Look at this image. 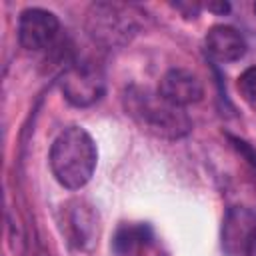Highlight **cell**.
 Listing matches in <instances>:
<instances>
[{"label":"cell","instance_id":"cell-7","mask_svg":"<svg viewBox=\"0 0 256 256\" xmlns=\"http://www.w3.org/2000/svg\"><path fill=\"white\" fill-rule=\"evenodd\" d=\"M158 92L172 104L186 108L190 104H196L204 96V86L196 74L184 68H172L168 70L158 84Z\"/></svg>","mask_w":256,"mask_h":256},{"label":"cell","instance_id":"cell-8","mask_svg":"<svg viewBox=\"0 0 256 256\" xmlns=\"http://www.w3.org/2000/svg\"><path fill=\"white\" fill-rule=\"evenodd\" d=\"M206 52L216 62H236L246 54L244 36L232 26H212L204 38Z\"/></svg>","mask_w":256,"mask_h":256},{"label":"cell","instance_id":"cell-13","mask_svg":"<svg viewBox=\"0 0 256 256\" xmlns=\"http://www.w3.org/2000/svg\"><path fill=\"white\" fill-rule=\"evenodd\" d=\"M174 8H176V10H180L186 18H196V16H198V12H200V4H196V2H186V4L176 2V4H174Z\"/></svg>","mask_w":256,"mask_h":256},{"label":"cell","instance_id":"cell-2","mask_svg":"<svg viewBox=\"0 0 256 256\" xmlns=\"http://www.w3.org/2000/svg\"><path fill=\"white\" fill-rule=\"evenodd\" d=\"M98 160L92 136L80 126L64 128L50 148V170L58 184L68 190H78L94 174Z\"/></svg>","mask_w":256,"mask_h":256},{"label":"cell","instance_id":"cell-9","mask_svg":"<svg viewBox=\"0 0 256 256\" xmlns=\"http://www.w3.org/2000/svg\"><path fill=\"white\" fill-rule=\"evenodd\" d=\"M150 228L146 224H124L116 230L112 240L114 252L118 256H134L150 242Z\"/></svg>","mask_w":256,"mask_h":256},{"label":"cell","instance_id":"cell-14","mask_svg":"<svg viewBox=\"0 0 256 256\" xmlns=\"http://www.w3.org/2000/svg\"><path fill=\"white\" fill-rule=\"evenodd\" d=\"M206 8H208V10H212V12L224 14V12H228V10H230V4H228V2H208V4H206Z\"/></svg>","mask_w":256,"mask_h":256},{"label":"cell","instance_id":"cell-10","mask_svg":"<svg viewBox=\"0 0 256 256\" xmlns=\"http://www.w3.org/2000/svg\"><path fill=\"white\" fill-rule=\"evenodd\" d=\"M92 224H94V220L88 216V210H84L78 204V208L74 210V214L68 218V234H70V238L78 246H82L92 236V228H94Z\"/></svg>","mask_w":256,"mask_h":256},{"label":"cell","instance_id":"cell-5","mask_svg":"<svg viewBox=\"0 0 256 256\" xmlns=\"http://www.w3.org/2000/svg\"><path fill=\"white\" fill-rule=\"evenodd\" d=\"M58 16L44 8H26L18 20V40L24 50H44L58 36Z\"/></svg>","mask_w":256,"mask_h":256},{"label":"cell","instance_id":"cell-6","mask_svg":"<svg viewBox=\"0 0 256 256\" xmlns=\"http://www.w3.org/2000/svg\"><path fill=\"white\" fill-rule=\"evenodd\" d=\"M256 232V214L244 206H232L222 220L220 244L224 256H248Z\"/></svg>","mask_w":256,"mask_h":256},{"label":"cell","instance_id":"cell-11","mask_svg":"<svg viewBox=\"0 0 256 256\" xmlns=\"http://www.w3.org/2000/svg\"><path fill=\"white\" fill-rule=\"evenodd\" d=\"M238 90L246 102L256 104V66L246 68L238 76Z\"/></svg>","mask_w":256,"mask_h":256},{"label":"cell","instance_id":"cell-4","mask_svg":"<svg viewBox=\"0 0 256 256\" xmlns=\"http://www.w3.org/2000/svg\"><path fill=\"white\" fill-rule=\"evenodd\" d=\"M60 88H62L64 98L72 106L86 108L104 96L106 80H104L102 70L96 64L72 62L60 78Z\"/></svg>","mask_w":256,"mask_h":256},{"label":"cell","instance_id":"cell-1","mask_svg":"<svg viewBox=\"0 0 256 256\" xmlns=\"http://www.w3.org/2000/svg\"><path fill=\"white\" fill-rule=\"evenodd\" d=\"M124 110L126 114L148 134L164 140H178L184 138L192 122L184 108L168 102L158 90L152 92L142 86L126 88L124 96Z\"/></svg>","mask_w":256,"mask_h":256},{"label":"cell","instance_id":"cell-15","mask_svg":"<svg viewBox=\"0 0 256 256\" xmlns=\"http://www.w3.org/2000/svg\"><path fill=\"white\" fill-rule=\"evenodd\" d=\"M248 256H256V232H254V238L250 242V248H248Z\"/></svg>","mask_w":256,"mask_h":256},{"label":"cell","instance_id":"cell-16","mask_svg":"<svg viewBox=\"0 0 256 256\" xmlns=\"http://www.w3.org/2000/svg\"><path fill=\"white\" fill-rule=\"evenodd\" d=\"M254 10H256V6H254Z\"/></svg>","mask_w":256,"mask_h":256},{"label":"cell","instance_id":"cell-3","mask_svg":"<svg viewBox=\"0 0 256 256\" xmlns=\"http://www.w3.org/2000/svg\"><path fill=\"white\" fill-rule=\"evenodd\" d=\"M86 26L90 36L104 46H122L140 28L142 12L132 4L96 2L88 8Z\"/></svg>","mask_w":256,"mask_h":256},{"label":"cell","instance_id":"cell-12","mask_svg":"<svg viewBox=\"0 0 256 256\" xmlns=\"http://www.w3.org/2000/svg\"><path fill=\"white\" fill-rule=\"evenodd\" d=\"M232 142H234V146H236V150L242 154V156H246L248 158V162L256 168V152L248 146V142H244V140H238V138H230Z\"/></svg>","mask_w":256,"mask_h":256}]
</instances>
